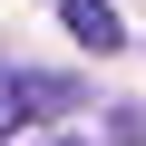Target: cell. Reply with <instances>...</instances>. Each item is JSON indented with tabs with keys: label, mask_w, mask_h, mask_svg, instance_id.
<instances>
[{
	"label": "cell",
	"mask_w": 146,
	"mask_h": 146,
	"mask_svg": "<svg viewBox=\"0 0 146 146\" xmlns=\"http://www.w3.org/2000/svg\"><path fill=\"white\" fill-rule=\"evenodd\" d=\"M58 20H68V39H78L88 58H117V49H127V29H117L107 0H58Z\"/></svg>",
	"instance_id": "obj_1"
},
{
	"label": "cell",
	"mask_w": 146,
	"mask_h": 146,
	"mask_svg": "<svg viewBox=\"0 0 146 146\" xmlns=\"http://www.w3.org/2000/svg\"><path fill=\"white\" fill-rule=\"evenodd\" d=\"M78 78L68 68H20V117H78Z\"/></svg>",
	"instance_id": "obj_2"
},
{
	"label": "cell",
	"mask_w": 146,
	"mask_h": 146,
	"mask_svg": "<svg viewBox=\"0 0 146 146\" xmlns=\"http://www.w3.org/2000/svg\"><path fill=\"white\" fill-rule=\"evenodd\" d=\"M29 117H20V68H0V146H10Z\"/></svg>",
	"instance_id": "obj_3"
},
{
	"label": "cell",
	"mask_w": 146,
	"mask_h": 146,
	"mask_svg": "<svg viewBox=\"0 0 146 146\" xmlns=\"http://www.w3.org/2000/svg\"><path fill=\"white\" fill-rule=\"evenodd\" d=\"M49 146H78V136H49Z\"/></svg>",
	"instance_id": "obj_4"
}]
</instances>
